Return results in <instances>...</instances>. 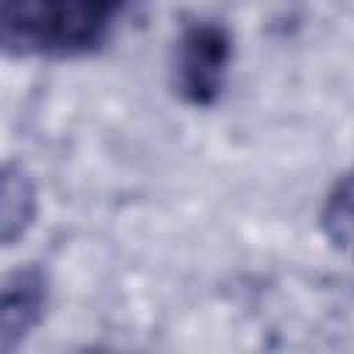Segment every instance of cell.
<instances>
[{
    "label": "cell",
    "instance_id": "3",
    "mask_svg": "<svg viewBox=\"0 0 354 354\" xmlns=\"http://www.w3.org/2000/svg\"><path fill=\"white\" fill-rule=\"evenodd\" d=\"M47 285L39 268H25L0 285V343H17L41 318Z\"/></svg>",
    "mask_w": 354,
    "mask_h": 354
},
{
    "label": "cell",
    "instance_id": "5",
    "mask_svg": "<svg viewBox=\"0 0 354 354\" xmlns=\"http://www.w3.org/2000/svg\"><path fill=\"white\" fill-rule=\"evenodd\" d=\"M321 227L335 246L340 249L348 246V238H351V180L348 174H340V180L329 188L324 210H321Z\"/></svg>",
    "mask_w": 354,
    "mask_h": 354
},
{
    "label": "cell",
    "instance_id": "2",
    "mask_svg": "<svg viewBox=\"0 0 354 354\" xmlns=\"http://www.w3.org/2000/svg\"><path fill=\"white\" fill-rule=\"evenodd\" d=\"M232 61L230 30L213 19L188 22L174 47V88L196 108H207L224 91Z\"/></svg>",
    "mask_w": 354,
    "mask_h": 354
},
{
    "label": "cell",
    "instance_id": "1",
    "mask_svg": "<svg viewBox=\"0 0 354 354\" xmlns=\"http://www.w3.org/2000/svg\"><path fill=\"white\" fill-rule=\"evenodd\" d=\"M119 3L108 0H8L0 3V50L8 55H83L97 50Z\"/></svg>",
    "mask_w": 354,
    "mask_h": 354
},
{
    "label": "cell",
    "instance_id": "4",
    "mask_svg": "<svg viewBox=\"0 0 354 354\" xmlns=\"http://www.w3.org/2000/svg\"><path fill=\"white\" fill-rule=\"evenodd\" d=\"M36 218V188L30 177L14 166L0 163V246L17 243Z\"/></svg>",
    "mask_w": 354,
    "mask_h": 354
}]
</instances>
